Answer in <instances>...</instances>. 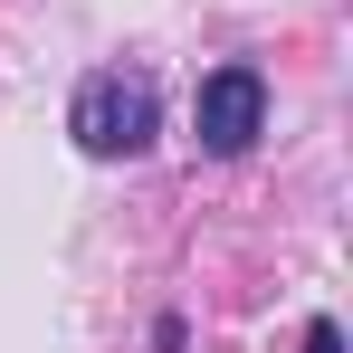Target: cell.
I'll return each instance as SVG.
<instances>
[{"instance_id":"obj_1","label":"cell","mask_w":353,"mask_h":353,"mask_svg":"<svg viewBox=\"0 0 353 353\" xmlns=\"http://www.w3.org/2000/svg\"><path fill=\"white\" fill-rule=\"evenodd\" d=\"M153 77H86L77 86V105H67V134H77V153H96V163H124V153H143L153 143Z\"/></svg>"},{"instance_id":"obj_2","label":"cell","mask_w":353,"mask_h":353,"mask_svg":"<svg viewBox=\"0 0 353 353\" xmlns=\"http://www.w3.org/2000/svg\"><path fill=\"white\" fill-rule=\"evenodd\" d=\"M191 124H201V153L239 163V153L258 143V124H268V86H258V67H220V77H201Z\"/></svg>"},{"instance_id":"obj_3","label":"cell","mask_w":353,"mask_h":353,"mask_svg":"<svg viewBox=\"0 0 353 353\" xmlns=\"http://www.w3.org/2000/svg\"><path fill=\"white\" fill-rule=\"evenodd\" d=\"M305 353H344V325H334V315H315V325H305Z\"/></svg>"}]
</instances>
